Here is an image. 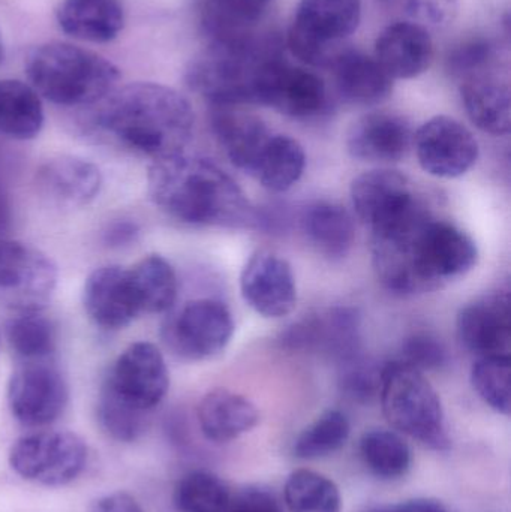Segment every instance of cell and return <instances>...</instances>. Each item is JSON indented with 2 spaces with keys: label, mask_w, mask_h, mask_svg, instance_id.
<instances>
[{
  "label": "cell",
  "mask_w": 511,
  "mask_h": 512,
  "mask_svg": "<svg viewBox=\"0 0 511 512\" xmlns=\"http://www.w3.org/2000/svg\"><path fill=\"white\" fill-rule=\"evenodd\" d=\"M284 499L290 512L342 511L341 492L335 481L309 469H299L288 477Z\"/></svg>",
  "instance_id": "d590c367"
},
{
  "label": "cell",
  "mask_w": 511,
  "mask_h": 512,
  "mask_svg": "<svg viewBox=\"0 0 511 512\" xmlns=\"http://www.w3.org/2000/svg\"><path fill=\"white\" fill-rule=\"evenodd\" d=\"M462 102L471 122L491 135H507L511 128L510 87L495 75L482 72L464 80Z\"/></svg>",
  "instance_id": "83f0119b"
},
{
  "label": "cell",
  "mask_w": 511,
  "mask_h": 512,
  "mask_svg": "<svg viewBox=\"0 0 511 512\" xmlns=\"http://www.w3.org/2000/svg\"><path fill=\"white\" fill-rule=\"evenodd\" d=\"M305 165V150L299 141L272 132L246 174L254 177L267 191L285 192L299 182Z\"/></svg>",
  "instance_id": "f546056e"
},
{
  "label": "cell",
  "mask_w": 511,
  "mask_h": 512,
  "mask_svg": "<svg viewBox=\"0 0 511 512\" xmlns=\"http://www.w3.org/2000/svg\"><path fill=\"white\" fill-rule=\"evenodd\" d=\"M141 313L168 312L176 303L177 277L167 259L149 255L129 268Z\"/></svg>",
  "instance_id": "d6a6232c"
},
{
  "label": "cell",
  "mask_w": 511,
  "mask_h": 512,
  "mask_svg": "<svg viewBox=\"0 0 511 512\" xmlns=\"http://www.w3.org/2000/svg\"><path fill=\"white\" fill-rule=\"evenodd\" d=\"M57 23L72 38L104 44L122 32L125 11L119 0H63Z\"/></svg>",
  "instance_id": "d4e9b609"
},
{
  "label": "cell",
  "mask_w": 511,
  "mask_h": 512,
  "mask_svg": "<svg viewBox=\"0 0 511 512\" xmlns=\"http://www.w3.org/2000/svg\"><path fill=\"white\" fill-rule=\"evenodd\" d=\"M360 0H300L288 32V47L297 59L315 68H330L342 44L360 24Z\"/></svg>",
  "instance_id": "52a82bcc"
},
{
  "label": "cell",
  "mask_w": 511,
  "mask_h": 512,
  "mask_svg": "<svg viewBox=\"0 0 511 512\" xmlns=\"http://www.w3.org/2000/svg\"><path fill=\"white\" fill-rule=\"evenodd\" d=\"M414 23L423 27L443 29L458 15V0H398Z\"/></svg>",
  "instance_id": "ee69618b"
},
{
  "label": "cell",
  "mask_w": 511,
  "mask_h": 512,
  "mask_svg": "<svg viewBox=\"0 0 511 512\" xmlns=\"http://www.w3.org/2000/svg\"><path fill=\"white\" fill-rule=\"evenodd\" d=\"M366 512H447V510L437 499L419 498L401 502V504L372 508Z\"/></svg>",
  "instance_id": "c3c4849f"
},
{
  "label": "cell",
  "mask_w": 511,
  "mask_h": 512,
  "mask_svg": "<svg viewBox=\"0 0 511 512\" xmlns=\"http://www.w3.org/2000/svg\"><path fill=\"white\" fill-rule=\"evenodd\" d=\"M426 245L429 268L440 288L473 270L479 258L476 243L467 233L435 218L429 222Z\"/></svg>",
  "instance_id": "484cf974"
},
{
  "label": "cell",
  "mask_w": 511,
  "mask_h": 512,
  "mask_svg": "<svg viewBox=\"0 0 511 512\" xmlns=\"http://www.w3.org/2000/svg\"><path fill=\"white\" fill-rule=\"evenodd\" d=\"M87 445L65 430L32 433L12 445L9 465L30 483L62 487L80 477L86 468Z\"/></svg>",
  "instance_id": "ba28073f"
},
{
  "label": "cell",
  "mask_w": 511,
  "mask_h": 512,
  "mask_svg": "<svg viewBox=\"0 0 511 512\" xmlns=\"http://www.w3.org/2000/svg\"><path fill=\"white\" fill-rule=\"evenodd\" d=\"M360 456L366 468L381 480H398L411 468V448L392 430L375 429L360 439Z\"/></svg>",
  "instance_id": "836d02e7"
},
{
  "label": "cell",
  "mask_w": 511,
  "mask_h": 512,
  "mask_svg": "<svg viewBox=\"0 0 511 512\" xmlns=\"http://www.w3.org/2000/svg\"><path fill=\"white\" fill-rule=\"evenodd\" d=\"M510 378V357L479 358L471 370L474 390L486 405L503 415H510Z\"/></svg>",
  "instance_id": "ab89813d"
},
{
  "label": "cell",
  "mask_w": 511,
  "mask_h": 512,
  "mask_svg": "<svg viewBox=\"0 0 511 512\" xmlns=\"http://www.w3.org/2000/svg\"><path fill=\"white\" fill-rule=\"evenodd\" d=\"M38 92L18 80H0V132L18 141L33 140L44 126Z\"/></svg>",
  "instance_id": "1f68e13d"
},
{
  "label": "cell",
  "mask_w": 511,
  "mask_h": 512,
  "mask_svg": "<svg viewBox=\"0 0 511 512\" xmlns=\"http://www.w3.org/2000/svg\"><path fill=\"white\" fill-rule=\"evenodd\" d=\"M233 334L230 309L213 298L189 301L162 328L168 349L186 361H204L221 354Z\"/></svg>",
  "instance_id": "9c48e42d"
},
{
  "label": "cell",
  "mask_w": 511,
  "mask_h": 512,
  "mask_svg": "<svg viewBox=\"0 0 511 512\" xmlns=\"http://www.w3.org/2000/svg\"><path fill=\"white\" fill-rule=\"evenodd\" d=\"M282 343L296 351L321 352L339 364L359 355L360 316L351 307H335L302 319L282 334Z\"/></svg>",
  "instance_id": "2e32d148"
},
{
  "label": "cell",
  "mask_w": 511,
  "mask_h": 512,
  "mask_svg": "<svg viewBox=\"0 0 511 512\" xmlns=\"http://www.w3.org/2000/svg\"><path fill=\"white\" fill-rule=\"evenodd\" d=\"M102 387L126 405L150 414L170 388L164 355L153 343H132L114 361Z\"/></svg>",
  "instance_id": "8fae6325"
},
{
  "label": "cell",
  "mask_w": 511,
  "mask_h": 512,
  "mask_svg": "<svg viewBox=\"0 0 511 512\" xmlns=\"http://www.w3.org/2000/svg\"><path fill=\"white\" fill-rule=\"evenodd\" d=\"M350 421L341 411H327L306 427L294 442V456L315 460L330 456L344 447L350 438Z\"/></svg>",
  "instance_id": "74e56055"
},
{
  "label": "cell",
  "mask_w": 511,
  "mask_h": 512,
  "mask_svg": "<svg viewBox=\"0 0 511 512\" xmlns=\"http://www.w3.org/2000/svg\"><path fill=\"white\" fill-rule=\"evenodd\" d=\"M96 415L101 429L114 441L125 444L140 439L149 426V412L126 405L104 387L99 393Z\"/></svg>",
  "instance_id": "f35d334b"
},
{
  "label": "cell",
  "mask_w": 511,
  "mask_h": 512,
  "mask_svg": "<svg viewBox=\"0 0 511 512\" xmlns=\"http://www.w3.org/2000/svg\"><path fill=\"white\" fill-rule=\"evenodd\" d=\"M264 0H200V23L210 44L245 41L263 20Z\"/></svg>",
  "instance_id": "f1b7e54d"
},
{
  "label": "cell",
  "mask_w": 511,
  "mask_h": 512,
  "mask_svg": "<svg viewBox=\"0 0 511 512\" xmlns=\"http://www.w3.org/2000/svg\"><path fill=\"white\" fill-rule=\"evenodd\" d=\"M89 512H144L141 505L128 493H113L95 501Z\"/></svg>",
  "instance_id": "bcb514c9"
},
{
  "label": "cell",
  "mask_w": 511,
  "mask_h": 512,
  "mask_svg": "<svg viewBox=\"0 0 511 512\" xmlns=\"http://www.w3.org/2000/svg\"><path fill=\"white\" fill-rule=\"evenodd\" d=\"M255 102L293 119H311L326 108V84L314 72L276 56L261 68Z\"/></svg>",
  "instance_id": "7c38bea8"
},
{
  "label": "cell",
  "mask_w": 511,
  "mask_h": 512,
  "mask_svg": "<svg viewBox=\"0 0 511 512\" xmlns=\"http://www.w3.org/2000/svg\"><path fill=\"white\" fill-rule=\"evenodd\" d=\"M380 400L396 430L431 450H449L443 405L423 372L399 360L384 364Z\"/></svg>",
  "instance_id": "5b68a950"
},
{
  "label": "cell",
  "mask_w": 511,
  "mask_h": 512,
  "mask_svg": "<svg viewBox=\"0 0 511 512\" xmlns=\"http://www.w3.org/2000/svg\"><path fill=\"white\" fill-rule=\"evenodd\" d=\"M197 417L201 432L209 441L227 444L251 432L260 421V412L242 394L216 388L201 399Z\"/></svg>",
  "instance_id": "cb8c5ba5"
},
{
  "label": "cell",
  "mask_w": 511,
  "mask_h": 512,
  "mask_svg": "<svg viewBox=\"0 0 511 512\" xmlns=\"http://www.w3.org/2000/svg\"><path fill=\"white\" fill-rule=\"evenodd\" d=\"M224 480L206 471L186 474L174 489V507L179 512H225L231 499Z\"/></svg>",
  "instance_id": "8d00e7d4"
},
{
  "label": "cell",
  "mask_w": 511,
  "mask_h": 512,
  "mask_svg": "<svg viewBox=\"0 0 511 512\" xmlns=\"http://www.w3.org/2000/svg\"><path fill=\"white\" fill-rule=\"evenodd\" d=\"M210 125L234 167L248 171L272 131L263 120L239 107H212Z\"/></svg>",
  "instance_id": "4316f807"
},
{
  "label": "cell",
  "mask_w": 511,
  "mask_h": 512,
  "mask_svg": "<svg viewBox=\"0 0 511 512\" xmlns=\"http://www.w3.org/2000/svg\"><path fill=\"white\" fill-rule=\"evenodd\" d=\"M399 361L420 372L437 370L447 363V351L437 337L428 333H416L402 343Z\"/></svg>",
  "instance_id": "b9f144b4"
},
{
  "label": "cell",
  "mask_w": 511,
  "mask_h": 512,
  "mask_svg": "<svg viewBox=\"0 0 511 512\" xmlns=\"http://www.w3.org/2000/svg\"><path fill=\"white\" fill-rule=\"evenodd\" d=\"M246 303L264 318H284L297 303L296 277L287 259L270 251H257L240 276Z\"/></svg>",
  "instance_id": "9a60e30c"
},
{
  "label": "cell",
  "mask_w": 511,
  "mask_h": 512,
  "mask_svg": "<svg viewBox=\"0 0 511 512\" xmlns=\"http://www.w3.org/2000/svg\"><path fill=\"white\" fill-rule=\"evenodd\" d=\"M278 47L275 39L260 35L245 41L210 44L188 66L186 83L210 107L257 105L258 75L267 60L279 56Z\"/></svg>",
  "instance_id": "277c9868"
},
{
  "label": "cell",
  "mask_w": 511,
  "mask_h": 512,
  "mask_svg": "<svg viewBox=\"0 0 511 512\" xmlns=\"http://www.w3.org/2000/svg\"><path fill=\"white\" fill-rule=\"evenodd\" d=\"M264 2H269V0H264Z\"/></svg>",
  "instance_id": "816d5d0a"
},
{
  "label": "cell",
  "mask_w": 511,
  "mask_h": 512,
  "mask_svg": "<svg viewBox=\"0 0 511 512\" xmlns=\"http://www.w3.org/2000/svg\"><path fill=\"white\" fill-rule=\"evenodd\" d=\"M69 391L62 373L48 361L23 363L8 385V403L18 423L44 427L59 420L68 405Z\"/></svg>",
  "instance_id": "4fadbf2b"
},
{
  "label": "cell",
  "mask_w": 511,
  "mask_h": 512,
  "mask_svg": "<svg viewBox=\"0 0 511 512\" xmlns=\"http://www.w3.org/2000/svg\"><path fill=\"white\" fill-rule=\"evenodd\" d=\"M494 59V47L486 39H470L450 51L447 65L456 77L467 78L486 72V66Z\"/></svg>",
  "instance_id": "7bdbcfd3"
},
{
  "label": "cell",
  "mask_w": 511,
  "mask_h": 512,
  "mask_svg": "<svg viewBox=\"0 0 511 512\" xmlns=\"http://www.w3.org/2000/svg\"><path fill=\"white\" fill-rule=\"evenodd\" d=\"M3 56H5V50H3L2 36H0V63H2Z\"/></svg>",
  "instance_id": "681fc988"
},
{
  "label": "cell",
  "mask_w": 511,
  "mask_h": 512,
  "mask_svg": "<svg viewBox=\"0 0 511 512\" xmlns=\"http://www.w3.org/2000/svg\"><path fill=\"white\" fill-rule=\"evenodd\" d=\"M336 90L348 104L372 107L390 98L393 80L377 59L362 51L345 48L330 66Z\"/></svg>",
  "instance_id": "603a6c76"
},
{
  "label": "cell",
  "mask_w": 511,
  "mask_h": 512,
  "mask_svg": "<svg viewBox=\"0 0 511 512\" xmlns=\"http://www.w3.org/2000/svg\"><path fill=\"white\" fill-rule=\"evenodd\" d=\"M414 132L405 117L386 111L366 114L351 125L347 150L363 162H399L413 146Z\"/></svg>",
  "instance_id": "ffe728a7"
},
{
  "label": "cell",
  "mask_w": 511,
  "mask_h": 512,
  "mask_svg": "<svg viewBox=\"0 0 511 512\" xmlns=\"http://www.w3.org/2000/svg\"><path fill=\"white\" fill-rule=\"evenodd\" d=\"M102 176L87 159L63 155L44 162L36 171L39 195L59 209H80L98 197Z\"/></svg>",
  "instance_id": "44dd1931"
},
{
  "label": "cell",
  "mask_w": 511,
  "mask_h": 512,
  "mask_svg": "<svg viewBox=\"0 0 511 512\" xmlns=\"http://www.w3.org/2000/svg\"><path fill=\"white\" fill-rule=\"evenodd\" d=\"M434 42L426 27L414 21H396L381 32L375 59L392 80L419 77L431 66Z\"/></svg>",
  "instance_id": "7402d4cb"
},
{
  "label": "cell",
  "mask_w": 511,
  "mask_h": 512,
  "mask_svg": "<svg viewBox=\"0 0 511 512\" xmlns=\"http://www.w3.org/2000/svg\"><path fill=\"white\" fill-rule=\"evenodd\" d=\"M84 309L104 330H122L141 315L129 268L105 265L90 273L84 283Z\"/></svg>",
  "instance_id": "d6986e66"
},
{
  "label": "cell",
  "mask_w": 511,
  "mask_h": 512,
  "mask_svg": "<svg viewBox=\"0 0 511 512\" xmlns=\"http://www.w3.org/2000/svg\"><path fill=\"white\" fill-rule=\"evenodd\" d=\"M414 149L420 167L440 179L467 174L479 158L476 138L453 117H432L414 134Z\"/></svg>",
  "instance_id": "5bb4252c"
},
{
  "label": "cell",
  "mask_w": 511,
  "mask_h": 512,
  "mask_svg": "<svg viewBox=\"0 0 511 512\" xmlns=\"http://www.w3.org/2000/svg\"><path fill=\"white\" fill-rule=\"evenodd\" d=\"M303 233L321 255L341 259L354 243V224L350 213L329 201H317L303 210L300 218Z\"/></svg>",
  "instance_id": "4dcf8cb0"
},
{
  "label": "cell",
  "mask_w": 511,
  "mask_h": 512,
  "mask_svg": "<svg viewBox=\"0 0 511 512\" xmlns=\"http://www.w3.org/2000/svg\"><path fill=\"white\" fill-rule=\"evenodd\" d=\"M381 2L387 3V5H390V3H392V5H395V3H398V0H381Z\"/></svg>",
  "instance_id": "f907efd6"
},
{
  "label": "cell",
  "mask_w": 511,
  "mask_h": 512,
  "mask_svg": "<svg viewBox=\"0 0 511 512\" xmlns=\"http://www.w3.org/2000/svg\"><path fill=\"white\" fill-rule=\"evenodd\" d=\"M225 512H287L275 492L261 486H249L231 495Z\"/></svg>",
  "instance_id": "f6af8a7d"
},
{
  "label": "cell",
  "mask_w": 511,
  "mask_h": 512,
  "mask_svg": "<svg viewBox=\"0 0 511 512\" xmlns=\"http://www.w3.org/2000/svg\"><path fill=\"white\" fill-rule=\"evenodd\" d=\"M6 339L23 363L48 361L56 351L57 331L53 321L39 312H21L6 325Z\"/></svg>",
  "instance_id": "e575fe53"
},
{
  "label": "cell",
  "mask_w": 511,
  "mask_h": 512,
  "mask_svg": "<svg viewBox=\"0 0 511 512\" xmlns=\"http://www.w3.org/2000/svg\"><path fill=\"white\" fill-rule=\"evenodd\" d=\"M462 346L479 358L510 357L509 291H495L462 307L456 321Z\"/></svg>",
  "instance_id": "ac0fdd59"
},
{
  "label": "cell",
  "mask_w": 511,
  "mask_h": 512,
  "mask_svg": "<svg viewBox=\"0 0 511 512\" xmlns=\"http://www.w3.org/2000/svg\"><path fill=\"white\" fill-rule=\"evenodd\" d=\"M147 189L165 215L194 227L251 228L258 216L236 180L200 156L156 159L147 174Z\"/></svg>",
  "instance_id": "6da1fadb"
},
{
  "label": "cell",
  "mask_w": 511,
  "mask_h": 512,
  "mask_svg": "<svg viewBox=\"0 0 511 512\" xmlns=\"http://www.w3.org/2000/svg\"><path fill=\"white\" fill-rule=\"evenodd\" d=\"M140 236V228L135 222L120 221L111 225L105 233V243L110 248H125L137 242Z\"/></svg>",
  "instance_id": "7dc6e473"
},
{
  "label": "cell",
  "mask_w": 511,
  "mask_h": 512,
  "mask_svg": "<svg viewBox=\"0 0 511 512\" xmlns=\"http://www.w3.org/2000/svg\"><path fill=\"white\" fill-rule=\"evenodd\" d=\"M188 99L158 83H132L98 102L92 126L120 146L161 159L183 153L194 134Z\"/></svg>",
  "instance_id": "7a4b0ae2"
},
{
  "label": "cell",
  "mask_w": 511,
  "mask_h": 512,
  "mask_svg": "<svg viewBox=\"0 0 511 512\" xmlns=\"http://www.w3.org/2000/svg\"><path fill=\"white\" fill-rule=\"evenodd\" d=\"M432 215L422 203L395 224L372 231V262L378 279L393 294L416 295L438 286L429 271L425 233Z\"/></svg>",
  "instance_id": "8992f818"
},
{
  "label": "cell",
  "mask_w": 511,
  "mask_h": 512,
  "mask_svg": "<svg viewBox=\"0 0 511 512\" xmlns=\"http://www.w3.org/2000/svg\"><path fill=\"white\" fill-rule=\"evenodd\" d=\"M24 69L38 95L60 107L98 104L120 80L119 68L110 60L65 42L33 48Z\"/></svg>",
  "instance_id": "3957f363"
},
{
  "label": "cell",
  "mask_w": 511,
  "mask_h": 512,
  "mask_svg": "<svg viewBox=\"0 0 511 512\" xmlns=\"http://www.w3.org/2000/svg\"><path fill=\"white\" fill-rule=\"evenodd\" d=\"M351 201L360 221L371 231L395 224L420 203L410 180L393 170L366 171L354 179Z\"/></svg>",
  "instance_id": "e0dca14e"
},
{
  "label": "cell",
  "mask_w": 511,
  "mask_h": 512,
  "mask_svg": "<svg viewBox=\"0 0 511 512\" xmlns=\"http://www.w3.org/2000/svg\"><path fill=\"white\" fill-rule=\"evenodd\" d=\"M57 285V267L26 243L0 240V304L18 312H39Z\"/></svg>",
  "instance_id": "30bf717a"
},
{
  "label": "cell",
  "mask_w": 511,
  "mask_h": 512,
  "mask_svg": "<svg viewBox=\"0 0 511 512\" xmlns=\"http://www.w3.org/2000/svg\"><path fill=\"white\" fill-rule=\"evenodd\" d=\"M383 367L360 355L345 361L341 364L339 376L341 390L354 402L371 403L380 397Z\"/></svg>",
  "instance_id": "60d3db41"
}]
</instances>
